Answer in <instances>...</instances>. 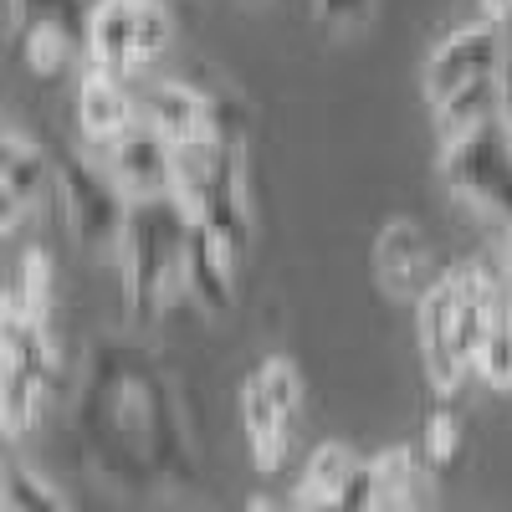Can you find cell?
Returning <instances> with one entry per match:
<instances>
[{
	"label": "cell",
	"instance_id": "cell-1",
	"mask_svg": "<svg viewBox=\"0 0 512 512\" xmlns=\"http://www.w3.org/2000/svg\"><path fill=\"white\" fill-rule=\"evenodd\" d=\"M185 246H190V210L169 190L128 205V221L113 251L123 267L128 318L139 328H149L185 292Z\"/></svg>",
	"mask_w": 512,
	"mask_h": 512
},
{
	"label": "cell",
	"instance_id": "cell-2",
	"mask_svg": "<svg viewBox=\"0 0 512 512\" xmlns=\"http://www.w3.org/2000/svg\"><path fill=\"white\" fill-rule=\"evenodd\" d=\"M441 175L497 231L512 226V128L502 113L441 139Z\"/></svg>",
	"mask_w": 512,
	"mask_h": 512
},
{
	"label": "cell",
	"instance_id": "cell-3",
	"mask_svg": "<svg viewBox=\"0 0 512 512\" xmlns=\"http://www.w3.org/2000/svg\"><path fill=\"white\" fill-rule=\"evenodd\" d=\"M175 41V16L164 0H93L88 16V62L139 77L154 57L169 52Z\"/></svg>",
	"mask_w": 512,
	"mask_h": 512
},
{
	"label": "cell",
	"instance_id": "cell-4",
	"mask_svg": "<svg viewBox=\"0 0 512 512\" xmlns=\"http://www.w3.org/2000/svg\"><path fill=\"white\" fill-rule=\"evenodd\" d=\"M62 205H67V226L82 246L108 251L118 246V231L128 221V190L113 180V169L103 154H67L62 159Z\"/></svg>",
	"mask_w": 512,
	"mask_h": 512
},
{
	"label": "cell",
	"instance_id": "cell-5",
	"mask_svg": "<svg viewBox=\"0 0 512 512\" xmlns=\"http://www.w3.org/2000/svg\"><path fill=\"white\" fill-rule=\"evenodd\" d=\"M502 67V26L497 21H466L456 26L441 47L431 52V62H425V103H446L456 88H466V82L477 77H492Z\"/></svg>",
	"mask_w": 512,
	"mask_h": 512
},
{
	"label": "cell",
	"instance_id": "cell-6",
	"mask_svg": "<svg viewBox=\"0 0 512 512\" xmlns=\"http://www.w3.org/2000/svg\"><path fill=\"white\" fill-rule=\"evenodd\" d=\"M415 344H420V364H425V379L441 400H451L461 390V379L472 374L456 354V303H451V277L431 282L420 297H415Z\"/></svg>",
	"mask_w": 512,
	"mask_h": 512
},
{
	"label": "cell",
	"instance_id": "cell-7",
	"mask_svg": "<svg viewBox=\"0 0 512 512\" xmlns=\"http://www.w3.org/2000/svg\"><path fill=\"white\" fill-rule=\"evenodd\" d=\"M103 154V164L113 169V180L128 190V200L144 195H164L175 180V144H169L159 128H149L144 118H134L128 128H118L113 139L93 144Z\"/></svg>",
	"mask_w": 512,
	"mask_h": 512
},
{
	"label": "cell",
	"instance_id": "cell-8",
	"mask_svg": "<svg viewBox=\"0 0 512 512\" xmlns=\"http://www.w3.org/2000/svg\"><path fill=\"white\" fill-rule=\"evenodd\" d=\"M134 103H139V118L149 128H159L169 144L200 139V134H210V128H241V118L221 113L216 98H205L200 88H190V82H180V77H154L144 93H134Z\"/></svg>",
	"mask_w": 512,
	"mask_h": 512
},
{
	"label": "cell",
	"instance_id": "cell-9",
	"mask_svg": "<svg viewBox=\"0 0 512 512\" xmlns=\"http://www.w3.org/2000/svg\"><path fill=\"white\" fill-rule=\"evenodd\" d=\"M236 262L241 256L226 246L221 231H210L205 221H190V246H185V292L210 313L226 318L236 308Z\"/></svg>",
	"mask_w": 512,
	"mask_h": 512
},
{
	"label": "cell",
	"instance_id": "cell-10",
	"mask_svg": "<svg viewBox=\"0 0 512 512\" xmlns=\"http://www.w3.org/2000/svg\"><path fill=\"white\" fill-rule=\"evenodd\" d=\"M134 118H139V103H134L128 77L88 62V72H82V82H77V123H82V134H88L93 144H103Z\"/></svg>",
	"mask_w": 512,
	"mask_h": 512
},
{
	"label": "cell",
	"instance_id": "cell-11",
	"mask_svg": "<svg viewBox=\"0 0 512 512\" xmlns=\"http://www.w3.org/2000/svg\"><path fill=\"white\" fill-rule=\"evenodd\" d=\"M425 262L431 246L415 231V221H390L374 241V277L390 297H420L425 292Z\"/></svg>",
	"mask_w": 512,
	"mask_h": 512
},
{
	"label": "cell",
	"instance_id": "cell-12",
	"mask_svg": "<svg viewBox=\"0 0 512 512\" xmlns=\"http://www.w3.org/2000/svg\"><path fill=\"white\" fill-rule=\"evenodd\" d=\"M0 354H11L16 364L36 369L41 379L57 374V344L52 323H41L21 292H0Z\"/></svg>",
	"mask_w": 512,
	"mask_h": 512
},
{
	"label": "cell",
	"instance_id": "cell-13",
	"mask_svg": "<svg viewBox=\"0 0 512 512\" xmlns=\"http://www.w3.org/2000/svg\"><path fill=\"white\" fill-rule=\"evenodd\" d=\"M241 425H246V441H251V461L256 472H282V456H287V415L272 405V395L262 390V379H246L241 384Z\"/></svg>",
	"mask_w": 512,
	"mask_h": 512
},
{
	"label": "cell",
	"instance_id": "cell-14",
	"mask_svg": "<svg viewBox=\"0 0 512 512\" xmlns=\"http://www.w3.org/2000/svg\"><path fill=\"white\" fill-rule=\"evenodd\" d=\"M41 410H47V379L26 364H16L11 354H0V431L11 441H21L41 420Z\"/></svg>",
	"mask_w": 512,
	"mask_h": 512
},
{
	"label": "cell",
	"instance_id": "cell-15",
	"mask_svg": "<svg viewBox=\"0 0 512 512\" xmlns=\"http://www.w3.org/2000/svg\"><path fill=\"white\" fill-rule=\"evenodd\" d=\"M0 180L16 185L26 195V205H41V195H47V185H52V169H47V159H41V149L6 113H0Z\"/></svg>",
	"mask_w": 512,
	"mask_h": 512
},
{
	"label": "cell",
	"instance_id": "cell-16",
	"mask_svg": "<svg viewBox=\"0 0 512 512\" xmlns=\"http://www.w3.org/2000/svg\"><path fill=\"white\" fill-rule=\"evenodd\" d=\"M354 472H359L354 446L328 441V446H318V451H313L308 477H303V487L292 492V502H297V507H338V492H344V482H349Z\"/></svg>",
	"mask_w": 512,
	"mask_h": 512
},
{
	"label": "cell",
	"instance_id": "cell-17",
	"mask_svg": "<svg viewBox=\"0 0 512 512\" xmlns=\"http://www.w3.org/2000/svg\"><path fill=\"white\" fill-rule=\"evenodd\" d=\"M11 11V36L26 26H62L67 36L82 41V57H88V16L93 0H6Z\"/></svg>",
	"mask_w": 512,
	"mask_h": 512
},
{
	"label": "cell",
	"instance_id": "cell-18",
	"mask_svg": "<svg viewBox=\"0 0 512 512\" xmlns=\"http://www.w3.org/2000/svg\"><path fill=\"white\" fill-rule=\"evenodd\" d=\"M436 113V128H441V139L446 134H461V128H472L492 113H502V93H497V72L492 77H477V82H466V88H456L446 103L431 108Z\"/></svg>",
	"mask_w": 512,
	"mask_h": 512
},
{
	"label": "cell",
	"instance_id": "cell-19",
	"mask_svg": "<svg viewBox=\"0 0 512 512\" xmlns=\"http://www.w3.org/2000/svg\"><path fill=\"white\" fill-rule=\"evenodd\" d=\"M16 47L36 77H62L67 62L82 52V41L67 36L62 26H26V31H16Z\"/></svg>",
	"mask_w": 512,
	"mask_h": 512
},
{
	"label": "cell",
	"instance_id": "cell-20",
	"mask_svg": "<svg viewBox=\"0 0 512 512\" xmlns=\"http://www.w3.org/2000/svg\"><path fill=\"white\" fill-rule=\"evenodd\" d=\"M0 507H52V512H62L67 507V492L62 487H52L41 472H31V466H21V461H6L0 466Z\"/></svg>",
	"mask_w": 512,
	"mask_h": 512
},
{
	"label": "cell",
	"instance_id": "cell-21",
	"mask_svg": "<svg viewBox=\"0 0 512 512\" xmlns=\"http://www.w3.org/2000/svg\"><path fill=\"white\" fill-rule=\"evenodd\" d=\"M369 466H374V507H400L415 497V451L410 446H390Z\"/></svg>",
	"mask_w": 512,
	"mask_h": 512
},
{
	"label": "cell",
	"instance_id": "cell-22",
	"mask_svg": "<svg viewBox=\"0 0 512 512\" xmlns=\"http://www.w3.org/2000/svg\"><path fill=\"white\" fill-rule=\"evenodd\" d=\"M472 369L492 384V390H512V313L507 318H492V328L482 338Z\"/></svg>",
	"mask_w": 512,
	"mask_h": 512
},
{
	"label": "cell",
	"instance_id": "cell-23",
	"mask_svg": "<svg viewBox=\"0 0 512 512\" xmlns=\"http://www.w3.org/2000/svg\"><path fill=\"white\" fill-rule=\"evenodd\" d=\"M256 379H262V390L272 395V405H277L282 415L303 410V374H297L292 359H282V354L262 359V364H256Z\"/></svg>",
	"mask_w": 512,
	"mask_h": 512
},
{
	"label": "cell",
	"instance_id": "cell-24",
	"mask_svg": "<svg viewBox=\"0 0 512 512\" xmlns=\"http://www.w3.org/2000/svg\"><path fill=\"white\" fill-rule=\"evenodd\" d=\"M21 297H26V308L41 318V323H52V256L41 251V246H31L26 256H21V287H16Z\"/></svg>",
	"mask_w": 512,
	"mask_h": 512
},
{
	"label": "cell",
	"instance_id": "cell-25",
	"mask_svg": "<svg viewBox=\"0 0 512 512\" xmlns=\"http://www.w3.org/2000/svg\"><path fill=\"white\" fill-rule=\"evenodd\" d=\"M425 461L436 466V472H446V466H456V456H461V420L451 415V410H436L431 420H425Z\"/></svg>",
	"mask_w": 512,
	"mask_h": 512
},
{
	"label": "cell",
	"instance_id": "cell-26",
	"mask_svg": "<svg viewBox=\"0 0 512 512\" xmlns=\"http://www.w3.org/2000/svg\"><path fill=\"white\" fill-rule=\"evenodd\" d=\"M369 6H374V0H318V16H323L333 31H338V26L349 31V26H359V21L369 16Z\"/></svg>",
	"mask_w": 512,
	"mask_h": 512
},
{
	"label": "cell",
	"instance_id": "cell-27",
	"mask_svg": "<svg viewBox=\"0 0 512 512\" xmlns=\"http://www.w3.org/2000/svg\"><path fill=\"white\" fill-rule=\"evenodd\" d=\"M26 195L16 190V185H6V180H0V236H11L21 221H26Z\"/></svg>",
	"mask_w": 512,
	"mask_h": 512
},
{
	"label": "cell",
	"instance_id": "cell-28",
	"mask_svg": "<svg viewBox=\"0 0 512 512\" xmlns=\"http://www.w3.org/2000/svg\"><path fill=\"white\" fill-rule=\"evenodd\" d=\"M482 16L497 26H512V0H482Z\"/></svg>",
	"mask_w": 512,
	"mask_h": 512
}]
</instances>
